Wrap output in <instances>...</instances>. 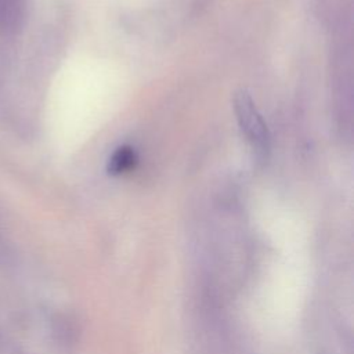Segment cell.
Wrapping results in <instances>:
<instances>
[{"label": "cell", "mask_w": 354, "mask_h": 354, "mask_svg": "<svg viewBox=\"0 0 354 354\" xmlns=\"http://www.w3.org/2000/svg\"><path fill=\"white\" fill-rule=\"evenodd\" d=\"M234 108L239 127L250 142L253 152L259 159H264L270 148V136L267 124L254 106L250 95L245 91L238 93L234 100Z\"/></svg>", "instance_id": "cell-1"}, {"label": "cell", "mask_w": 354, "mask_h": 354, "mask_svg": "<svg viewBox=\"0 0 354 354\" xmlns=\"http://www.w3.org/2000/svg\"><path fill=\"white\" fill-rule=\"evenodd\" d=\"M137 160L136 152L130 147H120L118 148L108 162V171L111 174H120L124 171H129Z\"/></svg>", "instance_id": "cell-2"}]
</instances>
